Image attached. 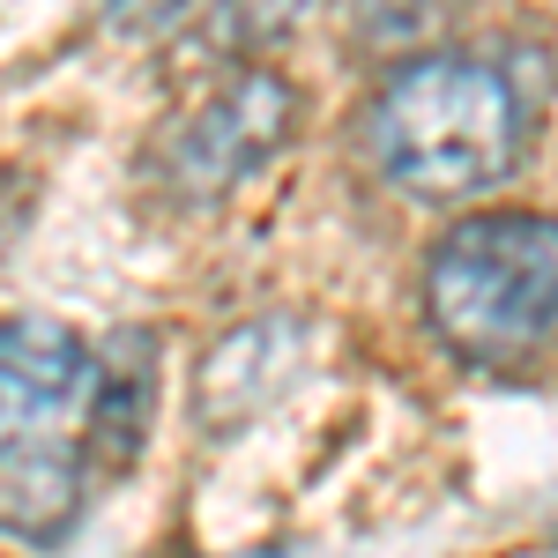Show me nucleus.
<instances>
[{"instance_id": "nucleus-6", "label": "nucleus", "mask_w": 558, "mask_h": 558, "mask_svg": "<svg viewBox=\"0 0 558 558\" xmlns=\"http://www.w3.org/2000/svg\"><path fill=\"white\" fill-rule=\"evenodd\" d=\"M89 476L83 447L68 439H0V536L15 544H60L83 521Z\"/></svg>"}, {"instance_id": "nucleus-3", "label": "nucleus", "mask_w": 558, "mask_h": 558, "mask_svg": "<svg viewBox=\"0 0 558 558\" xmlns=\"http://www.w3.org/2000/svg\"><path fill=\"white\" fill-rule=\"evenodd\" d=\"M291 120H299V89L283 83L276 68H239V75L172 134V149H165L172 186L194 194V202L231 194L246 172H260V165L283 149Z\"/></svg>"}, {"instance_id": "nucleus-2", "label": "nucleus", "mask_w": 558, "mask_h": 558, "mask_svg": "<svg viewBox=\"0 0 558 558\" xmlns=\"http://www.w3.org/2000/svg\"><path fill=\"white\" fill-rule=\"evenodd\" d=\"M425 313L470 365H521L558 336V216L484 209L439 231L425 260Z\"/></svg>"}, {"instance_id": "nucleus-7", "label": "nucleus", "mask_w": 558, "mask_h": 558, "mask_svg": "<svg viewBox=\"0 0 558 558\" xmlns=\"http://www.w3.org/2000/svg\"><path fill=\"white\" fill-rule=\"evenodd\" d=\"M97 373V395H89V454L105 470H120L142 454V439L157 425V336L149 328H120L105 336V350L89 357Z\"/></svg>"}, {"instance_id": "nucleus-5", "label": "nucleus", "mask_w": 558, "mask_h": 558, "mask_svg": "<svg viewBox=\"0 0 558 558\" xmlns=\"http://www.w3.org/2000/svg\"><path fill=\"white\" fill-rule=\"evenodd\" d=\"M83 380H89V343L68 320H52V313L0 320V439L68 410L83 395Z\"/></svg>"}, {"instance_id": "nucleus-1", "label": "nucleus", "mask_w": 558, "mask_h": 558, "mask_svg": "<svg viewBox=\"0 0 558 558\" xmlns=\"http://www.w3.org/2000/svg\"><path fill=\"white\" fill-rule=\"evenodd\" d=\"M365 142L402 194L417 202H476L507 186L529 149V97L484 52H410L373 89Z\"/></svg>"}, {"instance_id": "nucleus-4", "label": "nucleus", "mask_w": 558, "mask_h": 558, "mask_svg": "<svg viewBox=\"0 0 558 558\" xmlns=\"http://www.w3.org/2000/svg\"><path fill=\"white\" fill-rule=\"evenodd\" d=\"M299 343L305 328L283 313H268V320H246V328H231L223 343H209V357H202V373H194V417H202V432H239L254 425L260 410L291 387V373H299Z\"/></svg>"}]
</instances>
